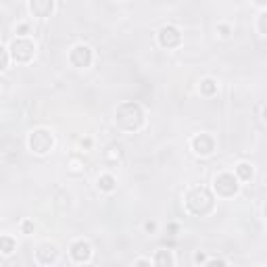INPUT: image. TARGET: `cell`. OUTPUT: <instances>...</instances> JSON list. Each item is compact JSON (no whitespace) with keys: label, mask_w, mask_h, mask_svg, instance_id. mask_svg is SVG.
<instances>
[{"label":"cell","mask_w":267,"mask_h":267,"mask_svg":"<svg viewBox=\"0 0 267 267\" xmlns=\"http://www.w3.org/2000/svg\"><path fill=\"white\" fill-rule=\"evenodd\" d=\"M192 148H194L196 155L209 157L215 150V142H213L211 136H207V134H198V136H194V140H192Z\"/></svg>","instance_id":"8"},{"label":"cell","mask_w":267,"mask_h":267,"mask_svg":"<svg viewBox=\"0 0 267 267\" xmlns=\"http://www.w3.org/2000/svg\"><path fill=\"white\" fill-rule=\"evenodd\" d=\"M21 230H23V234H34V223L30 222V219H25V222L21 223Z\"/></svg>","instance_id":"18"},{"label":"cell","mask_w":267,"mask_h":267,"mask_svg":"<svg viewBox=\"0 0 267 267\" xmlns=\"http://www.w3.org/2000/svg\"><path fill=\"white\" fill-rule=\"evenodd\" d=\"M136 265H150V261H146V259H138Z\"/></svg>","instance_id":"25"},{"label":"cell","mask_w":267,"mask_h":267,"mask_svg":"<svg viewBox=\"0 0 267 267\" xmlns=\"http://www.w3.org/2000/svg\"><path fill=\"white\" fill-rule=\"evenodd\" d=\"M36 257H38V261H40L42 265H50V263L56 261V257H59V251H56L54 244H42L40 249L36 251Z\"/></svg>","instance_id":"11"},{"label":"cell","mask_w":267,"mask_h":267,"mask_svg":"<svg viewBox=\"0 0 267 267\" xmlns=\"http://www.w3.org/2000/svg\"><path fill=\"white\" fill-rule=\"evenodd\" d=\"M236 176L240 178V179H244V182H249V179L253 178V167H251L249 163H238V167H236Z\"/></svg>","instance_id":"15"},{"label":"cell","mask_w":267,"mask_h":267,"mask_svg":"<svg viewBox=\"0 0 267 267\" xmlns=\"http://www.w3.org/2000/svg\"><path fill=\"white\" fill-rule=\"evenodd\" d=\"M27 144H30V150L36 152V155H46L52 148L54 140L48 130H34L30 134V138H27Z\"/></svg>","instance_id":"3"},{"label":"cell","mask_w":267,"mask_h":267,"mask_svg":"<svg viewBox=\"0 0 267 267\" xmlns=\"http://www.w3.org/2000/svg\"><path fill=\"white\" fill-rule=\"evenodd\" d=\"M238 179L232 176V174H222V176H217L215 178V192L219 196H225V198H230L238 192Z\"/></svg>","instance_id":"4"},{"label":"cell","mask_w":267,"mask_h":267,"mask_svg":"<svg viewBox=\"0 0 267 267\" xmlns=\"http://www.w3.org/2000/svg\"><path fill=\"white\" fill-rule=\"evenodd\" d=\"M194 261H196V263H207V261H205V255H203V253H198V255L194 257Z\"/></svg>","instance_id":"23"},{"label":"cell","mask_w":267,"mask_h":267,"mask_svg":"<svg viewBox=\"0 0 267 267\" xmlns=\"http://www.w3.org/2000/svg\"><path fill=\"white\" fill-rule=\"evenodd\" d=\"M69 61H71L73 67H80V69H84V67H90V63H92V50L86 44H78L71 50Z\"/></svg>","instance_id":"7"},{"label":"cell","mask_w":267,"mask_h":267,"mask_svg":"<svg viewBox=\"0 0 267 267\" xmlns=\"http://www.w3.org/2000/svg\"><path fill=\"white\" fill-rule=\"evenodd\" d=\"M255 4H261L263 6V4H267V0H255Z\"/></svg>","instance_id":"27"},{"label":"cell","mask_w":267,"mask_h":267,"mask_svg":"<svg viewBox=\"0 0 267 267\" xmlns=\"http://www.w3.org/2000/svg\"><path fill=\"white\" fill-rule=\"evenodd\" d=\"M27 32H30V27H27L25 23H23V25H19V27H17V34H19V36H25Z\"/></svg>","instance_id":"19"},{"label":"cell","mask_w":267,"mask_h":267,"mask_svg":"<svg viewBox=\"0 0 267 267\" xmlns=\"http://www.w3.org/2000/svg\"><path fill=\"white\" fill-rule=\"evenodd\" d=\"M265 217H267V207H265Z\"/></svg>","instance_id":"29"},{"label":"cell","mask_w":267,"mask_h":267,"mask_svg":"<svg viewBox=\"0 0 267 267\" xmlns=\"http://www.w3.org/2000/svg\"><path fill=\"white\" fill-rule=\"evenodd\" d=\"M0 251H2V255H11L15 251V240L11 236H2V238H0Z\"/></svg>","instance_id":"16"},{"label":"cell","mask_w":267,"mask_h":267,"mask_svg":"<svg viewBox=\"0 0 267 267\" xmlns=\"http://www.w3.org/2000/svg\"><path fill=\"white\" fill-rule=\"evenodd\" d=\"M207 265H225V261H219V259H215V261H209Z\"/></svg>","instance_id":"24"},{"label":"cell","mask_w":267,"mask_h":267,"mask_svg":"<svg viewBox=\"0 0 267 267\" xmlns=\"http://www.w3.org/2000/svg\"><path fill=\"white\" fill-rule=\"evenodd\" d=\"M186 207H188V211L192 213V215H198V217H203L207 213H211L213 211V207H215V198L213 194L209 192L207 188H194V190H190L188 196H186Z\"/></svg>","instance_id":"2"},{"label":"cell","mask_w":267,"mask_h":267,"mask_svg":"<svg viewBox=\"0 0 267 267\" xmlns=\"http://www.w3.org/2000/svg\"><path fill=\"white\" fill-rule=\"evenodd\" d=\"M90 257H92V249L86 240H78L71 244V259L75 263H86V261H90Z\"/></svg>","instance_id":"9"},{"label":"cell","mask_w":267,"mask_h":267,"mask_svg":"<svg viewBox=\"0 0 267 267\" xmlns=\"http://www.w3.org/2000/svg\"><path fill=\"white\" fill-rule=\"evenodd\" d=\"M200 92H203L205 96H213V94L217 92V82L211 80V78L203 80V82H200Z\"/></svg>","instance_id":"13"},{"label":"cell","mask_w":267,"mask_h":267,"mask_svg":"<svg viewBox=\"0 0 267 267\" xmlns=\"http://www.w3.org/2000/svg\"><path fill=\"white\" fill-rule=\"evenodd\" d=\"M30 11L34 17L46 19L54 11V0H30Z\"/></svg>","instance_id":"10"},{"label":"cell","mask_w":267,"mask_h":267,"mask_svg":"<svg viewBox=\"0 0 267 267\" xmlns=\"http://www.w3.org/2000/svg\"><path fill=\"white\" fill-rule=\"evenodd\" d=\"M259 32L267 36V13H263V15L259 17Z\"/></svg>","instance_id":"17"},{"label":"cell","mask_w":267,"mask_h":267,"mask_svg":"<svg viewBox=\"0 0 267 267\" xmlns=\"http://www.w3.org/2000/svg\"><path fill=\"white\" fill-rule=\"evenodd\" d=\"M144 227H146V232H155V230H157V223H155V222H146Z\"/></svg>","instance_id":"21"},{"label":"cell","mask_w":267,"mask_h":267,"mask_svg":"<svg viewBox=\"0 0 267 267\" xmlns=\"http://www.w3.org/2000/svg\"><path fill=\"white\" fill-rule=\"evenodd\" d=\"M115 186H117V182H115V178L113 176H100L98 178V188L104 190V192H113Z\"/></svg>","instance_id":"12"},{"label":"cell","mask_w":267,"mask_h":267,"mask_svg":"<svg viewBox=\"0 0 267 267\" xmlns=\"http://www.w3.org/2000/svg\"><path fill=\"white\" fill-rule=\"evenodd\" d=\"M11 54L17 63H27L34 59V44L30 40H25V38H19V40L13 42L11 46Z\"/></svg>","instance_id":"5"},{"label":"cell","mask_w":267,"mask_h":267,"mask_svg":"<svg viewBox=\"0 0 267 267\" xmlns=\"http://www.w3.org/2000/svg\"><path fill=\"white\" fill-rule=\"evenodd\" d=\"M219 32H222V36H230V27H227V25H219Z\"/></svg>","instance_id":"22"},{"label":"cell","mask_w":267,"mask_h":267,"mask_svg":"<svg viewBox=\"0 0 267 267\" xmlns=\"http://www.w3.org/2000/svg\"><path fill=\"white\" fill-rule=\"evenodd\" d=\"M182 42V32L178 30L176 25H165L161 27L159 32V44L163 46V48H176Z\"/></svg>","instance_id":"6"},{"label":"cell","mask_w":267,"mask_h":267,"mask_svg":"<svg viewBox=\"0 0 267 267\" xmlns=\"http://www.w3.org/2000/svg\"><path fill=\"white\" fill-rule=\"evenodd\" d=\"M176 261H174V255H171L169 251H159L157 255H155V265H174Z\"/></svg>","instance_id":"14"},{"label":"cell","mask_w":267,"mask_h":267,"mask_svg":"<svg viewBox=\"0 0 267 267\" xmlns=\"http://www.w3.org/2000/svg\"><path fill=\"white\" fill-rule=\"evenodd\" d=\"M6 65H8V50L2 48V69H6Z\"/></svg>","instance_id":"20"},{"label":"cell","mask_w":267,"mask_h":267,"mask_svg":"<svg viewBox=\"0 0 267 267\" xmlns=\"http://www.w3.org/2000/svg\"><path fill=\"white\" fill-rule=\"evenodd\" d=\"M263 119L267 121V104H265V109H263Z\"/></svg>","instance_id":"28"},{"label":"cell","mask_w":267,"mask_h":267,"mask_svg":"<svg viewBox=\"0 0 267 267\" xmlns=\"http://www.w3.org/2000/svg\"><path fill=\"white\" fill-rule=\"evenodd\" d=\"M115 119L123 130L136 132V130L142 128V123H144V111H142V107L138 102H123L117 107Z\"/></svg>","instance_id":"1"},{"label":"cell","mask_w":267,"mask_h":267,"mask_svg":"<svg viewBox=\"0 0 267 267\" xmlns=\"http://www.w3.org/2000/svg\"><path fill=\"white\" fill-rule=\"evenodd\" d=\"M90 144H92V142H90V140H82V146H86V148H90Z\"/></svg>","instance_id":"26"}]
</instances>
